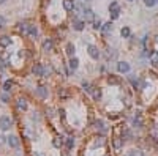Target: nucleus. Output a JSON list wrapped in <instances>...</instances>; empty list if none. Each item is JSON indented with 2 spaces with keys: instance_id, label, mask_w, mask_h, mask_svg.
<instances>
[{
  "instance_id": "4468645a",
  "label": "nucleus",
  "mask_w": 158,
  "mask_h": 156,
  "mask_svg": "<svg viewBox=\"0 0 158 156\" xmlns=\"http://www.w3.org/2000/svg\"><path fill=\"white\" fill-rule=\"evenodd\" d=\"M150 63H152L153 66H158V52L156 51L150 52Z\"/></svg>"
},
{
  "instance_id": "2f4dec72",
  "label": "nucleus",
  "mask_w": 158,
  "mask_h": 156,
  "mask_svg": "<svg viewBox=\"0 0 158 156\" xmlns=\"http://www.w3.org/2000/svg\"><path fill=\"white\" fill-rule=\"evenodd\" d=\"M94 93V96H95V99H100L101 98V90L98 88V90H95V91H92Z\"/></svg>"
},
{
  "instance_id": "6e6552de",
  "label": "nucleus",
  "mask_w": 158,
  "mask_h": 156,
  "mask_svg": "<svg viewBox=\"0 0 158 156\" xmlns=\"http://www.w3.org/2000/svg\"><path fill=\"white\" fill-rule=\"evenodd\" d=\"M6 142L10 144V147H13V148H17V147H19V139H17L16 136H10L6 139Z\"/></svg>"
},
{
  "instance_id": "7ed1b4c3",
  "label": "nucleus",
  "mask_w": 158,
  "mask_h": 156,
  "mask_svg": "<svg viewBox=\"0 0 158 156\" xmlns=\"http://www.w3.org/2000/svg\"><path fill=\"white\" fill-rule=\"evenodd\" d=\"M87 52H89V55L94 58V60H98V57H100V51H98L97 46L89 44V46H87Z\"/></svg>"
},
{
  "instance_id": "4be33fe9",
  "label": "nucleus",
  "mask_w": 158,
  "mask_h": 156,
  "mask_svg": "<svg viewBox=\"0 0 158 156\" xmlns=\"http://www.w3.org/2000/svg\"><path fill=\"white\" fill-rule=\"evenodd\" d=\"M13 88V80H5V84H3V90L5 91H10Z\"/></svg>"
},
{
  "instance_id": "f3484780",
  "label": "nucleus",
  "mask_w": 158,
  "mask_h": 156,
  "mask_svg": "<svg viewBox=\"0 0 158 156\" xmlns=\"http://www.w3.org/2000/svg\"><path fill=\"white\" fill-rule=\"evenodd\" d=\"M120 35H122V38H130V36H131V30H130L128 27H122Z\"/></svg>"
},
{
  "instance_id": "39448f33",
  "label": "nucleus",
  "mask_w": 158,
  "mask_h": 156,
  "mask_svg": "<svg viewBox=\"0 0 158 156\" xmlns=\"http://www.w3.org/2000/svg\"><path fill=\"white\" fill-rule=\"evenodd\" d=\"M52 48H54V43H52V40L51 38H48L44 43H43V46H41V49L44 51V52H49V51H52Z\"/></svg>"
},
{
  "instance_id": "bb28decb",
  "label": "nucleus",
  "mask_w": 158,
  "mask_h": 156,
  "mask_svg": "<svg viewBox=\"0 0 158 156\" xmlns=\"http://www.w3.org/2000/svg\"><path fill=\"white\" fill-rule=\"evenodd\" d=\"M95 126H97V128H100L101 131H106V126H105V123L101 122V120H97V122H95Z\"/></svg>"
},
{
  "instance_id": "7c9ffc66",
  "label": "nucleus",
  "mask_w": 158,
  "mask_h": 156,
  "mask_svg": "<svg viewBox=\"0 0 158 156\" xmlns=\"http://www.w3.org/2000/svg\"><path fill=\"white\" fill-rule=\"evenodd\" d=\"M101 27H103V24H101V21L98 19V21H94V29H101Z\"/></svg>"
},
{
  "instance_id": "5701e85b",
  "label": "nucleus",
  "mask_w": 158,
  "mask_h": 156,
  "mask_svg": "<svg viewBox=\"0 0 158 156\" xmlns=\"http://www.w3.org/2000/svg\"><path fill=\"white\" fill-rule=\"evenodd\" d=\"M108 82H109V84H112V85H119V84H120V80H119L117 77H114V76L108 77Z\"/></svg>"
},
{
  "instance_id": "412c9836",
  "label": "nucleus",
  "mask_w": 158,
  "mask_h": 156,
  "mask_svg": "<svg viewBox=\"0 0 158 156\" xmlns=\"http://www.w3.org/2000/svg\"><path fill=\"white\" fill-rule=\"evenodd\" d=\"M29 35L32 36V38H35V36L38 35V29H36V25H30V29H29Z\"/></svg>"
},
{
  "instance_id": "c03bdc74",
  "label": "nucleus",
  "mask_w": 158,
  "mask_h": 156,
  "mask_svg": "<svg viewBox=\"0 0 158 156\" xmlns=\"http://www.w3.org/2000/svg\"><path fill=\"white\" fill-rule=\"evenodd\" d=\"M105 156H108V154H105Z\"/></svg>"
},
{
  "instance_id": "b1692460",
  "label": "nucleus",
  "mask_w": 158,
  "mask_h": 156,
  "mask_svg": "<svg viewBox=\"0 0 158 156\" xmlns=\"http://www.w3.org/2000/svg\"><path fill=\"white\" fill-rule=\"evenodd\" d=\"M105 145V139L103 137H98V139L94 142V147H103Z\"/></svg>"
},
{
  "instance_id": "f257e3e1",
  "label": "nucleus",
  "mask_w": 158,
  "mask_h": 156,
  "mask_svg": "<svg viewBox=\"0 0 158 156\" xmlns=\"http://www.w3.org/2000/svg\"><path fill=\"white\" fill-rule=\"evenodd\" d=\"M109 14H111V19H117L120 16V8H119V3L117 2H111L109 5Z\"/></svg>"
},
{
  "instance_id": "e433bc0d",
  "label": "nucleus",
  "mask_w": 158,
  "mask_h": 156,
  "mask_svg": "<svg viewBox=\"0 0 158 156\" xmlns=\"http://www.w3.org/2000/svg\"><path fill=\"white\" fill-rule=\"evenodd\" d=\"M62 156H70V154H68L67 151H65V153H62Z\"/></svg>"
},
{
  "instance_id": "37998d69",
  "label": "nucleus",
  "mask_w": 158,
  "mask_h": 156,
  "mask_svg": "<svg viewBox=\"0 0 158 156\" xmlns=\"http://www.w3.org/2000/svg\"><path fill=\"white\" fill-rule=\"evenodd\" d=\"M156 3H158V0H156Z\"/></svg>"
},
{
  "instance_id": "c756f323",
  "label": "nucleus",
  "mask_w": 158,
  "mask_h": 156,
  "mask_svg": "<svg viewBox=\"0 0 158 156\" xmlns=\"http://www.w3.org/2000/svg\"><path fill=\"white\" fill-rule=\"evenodd\" d=\"M130 156H144L141 150H131V153H130Z\"/></svg>"
},
{
  "instance_id": "ea45409f",
  "label": "nucleus",
  "mask_w": 158,
  "mask_h": 156,
  "mask_svg": "<svg viewBox=\"0 0 158 156\" xmlns=\"http://www.w3.org/2000/svg\"><path fill=\"white\" fill-rule=\"evenodd\" d=\"M128 2H134V0H128Z\"/></svg>"
},
{
  "instance_id": "f704fd0d",
  "label": "nucleus",
  "mask_w": 158,
  "mask_h": 156,
  "mask_svg": "<svg viewBox=\"0 0 158 156\" xmlns=\"http://www.w3.org/2000/svg\"><path fill=\"white\" fill-rule=\"evenodd\" d=\"M54 111H52V109H48V111H46V114H48V117H52L54 114H52Z\"/></svg>"
},
{
  "instance_id": "dca6fc26",
  "label": "nucleus",
  "mask_w": 158,
  "mask_h": 156,
  "mask_svg": "<svg viewBox=\"0 0 158 156\" xmlns=\"http://www.w3.org/2000/svg\"><path fill=\"white\" fill-rule=\"evenodd\" d=\"M68 65H70V69H73V71H74V69H78V66H79V60H78V58H74V57H71Z\"/></svg>"
},
{
  "instance_id": "473e14b6",
  "label": "nucleus",
  "mask_w": 158,
  "mask_h": 156,
  "mask_svg": "<svg viewBox=\"0 0 158 156\" xmlns=\"http://www.w3.org/2000/svg\"><path fill=\"white\" fill-rule=\"evenodd\" d=\"M3 25H5V17L0 16V29H3Z\"/></svg>"
},
{
  "instance_id": "6ab92c4d",
  "label": "nucleus",
  "mask_w": 158,
  "mask_h": 156,
  "mask_svg": "<svg viewBox=\"0 0 158 156\" xmlns=\"http://www.w3.org/2000/svg\"><path fill=\"white\" fill-rule=\"evenodd\" d=\"M111 30H112V24H111V21H109V22H106V24H103V27H101V32H103L105 35H106V33H109Z\"/></svg>"
},
{
  "instance_id": "79ce46f5",
  "label": "nucleus",
  "mask_w": 158,
  "mask_h": 156,
  "mask_svg": "<svg viewBox=\"0 0 158 156\" xmlns=\"http://www.w3.org/2000/svg\"><path fill=\"white\" fill-rule=\"evenodd\" d=\"M125 156H130V154H125Z\"/></svg>"
},
{
  "instance_id": "9d476101",
  "label": "nucleus",
  "mask_w": 158,
  "mask_h": 156,
  "mask_svg": "<svg viewBox=\"0 0 158 156\" xmlns=\"http://www.w3.org/2000/svg\"><path fill=\"white\" fill-rule=\"evenodd\" d=\"M11 44V38L10 36H0V48H8Z\"/></svg>"
},
{
  "instance_id": "cd10ccee",
  "label": "nucleus",
  "mask_w": 158,
  "mask_h": 156,
  "mask_svg": "<svg viewBox=\"0 0 158 156\" xmlns=\"http://www.w3.org/2000/svg\"><path fill=\"white\" fill-rule=\"evenodd\" d=\"M82 88H84L87 93H92V91H94V90H92V87H90V84H87V82H82Z\"/></svg>"
},
{
  "instance_id": "f03ea898",
  "label": "nucleus",
  "mask_w": 158,
  "mask_h": 156,
  "mask_svg": "<svg viewBox=\"0 0 158 156\" xmlns=\"http://www.w3.org/2000/svg\"><path fill=\"white\" fill-rule=\"evenodd\" d=\"M13 125V120L8 115H3V117H0V129L2 131H6V129H10Z\"/></svg>"
},
{
  "instance_id": "a19ab883",
  "label": "nucleus",
  "mask_w": 158,
  "mask_h": 156,
  "mask_svg": "<svg viewBox=\"0 0 158 156\" xmlns=\"http://www.w3.org/2000/svg\"><path fill=\"white\" fill-rule=\"evenodd\" d=\"M86 2H90V0H86Z\"/></svg>"
},
{
  "instance_id": "423d86ee",
  "label": "nucleus",
  "mask_w": 158,
  "mask_h": 156,
  "mask_svg": "<svg viewBox=\"0 0 158 156\" xmlns=\"http://www.w3.org/2000/svg\"><path fill=\"white\" fill-rule=\"evenodd\" d=\"M32 73L35 76H43V65L41 63H35L33 68H32Z\"/></svg>"
},
{
  "instance_id": "a211bd4d",
  "label": "nucleus",
  "mask_w": 158,
  "mask_h": 156,
  "mask_svg": "<svg viewBox=\"0 0 158 156\" xmlns=\"http://www.w3.org/2000/svg\"><path fill=\"white\" fill-rule=\"evenodd\" d=\"M17 109H21V111H25V109H27V101L24 98L17 99Z\"/></svg>"
},
{
  "instance_id": "20e7f679",
  "label": "nucleus",
  "mask_w": 158,
  "mask_h": 156,
  "mask_svg": "<svg viewBox=\"0 0 158 156\" xmlns=\"http://www.w3.org/2000/svg\"><path fill=\"white\" fill-rule=\"evenodd\" d=\"M117 71L119 73H128L130 71V65L127 62H119L117 63Z\"/></svg>"
},
{
  "instance_id": "4c0bfd02",
  "label": "nucleus",
  "mask_w": 158,
  "mask_h": 156,
  "mask_svg": "<svg viewBox=\"0 0 158 156\" xmlns=\"http://www.w3.org/2000/svg\"><path fill=\"white\" fill-rule=\"evenodd\" d=\"M6 2V0H0V5H2V3H5Z\"/></svg>"
},
{
  "instance_id": "393cba45",
  "label": "nucleus",
  "mask_w": 158,
  "mask_h": 156,
  "mask_svg": "<svg viewBox=\"0 0 158 156\" xmlns=\"http://www.w3.org/2000/svg\"><path fill=\"white\" fill-rule=\"evenodd\" d=\"M62 144H63L62 137H55V139H54V147H57V148H60V147H62Z\"/></svg>"
},
{
  "instance_id": "c9c22d12",
  "label": "nucleus",
  "mask_w": 158,
  "mask_h": 156,
  "mask_svg": "<svg viewBox=\"0 0 158 156\" xmlns=\"http://www.w3.org/2000/svg\"><path fill=\"white\" fill-rule=\"evenodd\" d=\"M5 139H6V137H3V136H0V145H2V144H5Z\"/></svg>"
},
{
  "instance_id": "2eb2a0df",
  "label": "nucleus",
  "mask_w": 158,
  "mask_h": 156,
  "mask_svg": "<svg viewBox=\"0 0 158 156\" xmlns=\"http://www.w3.org/2000/svg\"><path fill=\"white\" fill-rule=\"evenodd\" d=\"M65 52H67L70 57H74V52H76V49H74V44H73V43H68V44H67V49H65Z\"/></svg>"
},
{
  "instance_id": "9b49d317",
  "label": "nucleus",
  "mask_w": 158,
  "mask_h": 156,
  "mask_svg": "<svg viewBox=\"0 0 158 156\" xmlns=\"http://www.w3.org/2000/svg\"><path fill=\"white\" fill-rule=\"evenodd\" d=\"M35 93L38 95L40 98H48V88L41 85V87H38V88L35 90Z\"/></svg>"
},
{
  "instance_id": "72a5a7b5",
  "label": "nucleus",
  "mask_w": 158,
  "mask_h": 156,
  "mask_svg": "<svg viewBox=\"0 0 158 156\" xmlns=\"http://www.w3.org/2000/svg\"><path fill=\"white\" fill-rule=\"evenodd\" d=\"M2 101H3V103H6V101H8V95H6V93L2 95Z\"/></svg>"
},
{
  "instance_id": "a878e982",
  "label": "nucleus",
  "mask_w": 158,
  "mask_h": 156,
  "mask_svg": "<svg viewBox=\"0 0 158 156\" xmlns=\"http://www.w3.org/2000/svg\"><path fill=\"white\" fill-rule=\"evenodd\" d=\"M73 147H74V139H73V137H68V139H67V148L71 150Z\"/></svg>"
},
{
  "instance_id": "0eeeda50",
  "label": "nucleus",
  "mask_w": 158,
  "mask_h": 156,
  "mask_svg": "<svg viewBox=\"0 0 158 156\" xmlns=\"http://www.w3.org/2000/svg\"><path fill=\"white\" fill-rule=\"evenodd\" d=\"M82 14H84V19L86 21H94L95 19V14H94V11H92L90 8H86V10L82 11Z\"/></svg>"
},
{
  "instance_id": "58836bf2",
  "label": "nucleus",
  "mask_w": 158,
  "mask_h": 156,
  "mask_svg": "<svg viewBox=\"0 0 158 156\" xmlns=\"http://www.w3.org/2000/svg\"><path fill=\"white\" fill-rule=\"evenodd\" d=\"M33 156H40V154H38V153H35V154H33Z\"/></svg>"
},
{
  "instance_id": "1a4fd4ad",
  "label": "nucleus",
  "mask_w": 158,
  "mask_h": 156,
  "mask_svg": "<svg viewBox=\"0 0 158 156\" xmlns=\"http://www.w3.org/2000/svg\"><path fill=\"white\" fill-rule=\"evenodd\" d=\"M84 21H79V19H74L73 21V29L74 30H78V32H81V30H84Z\"/></svg>"
},
{
  "instance_id": "ddd939ff",
  "label": "nucleus",
  "mask_w": 158,
  "mask_h": 156,
  "mask_svg": "<svg viewBox=\"0 0 158 156\" xmlns=\"http://www.w3.org/2000/svg\"><path fill=\"white\" fill-rule=\"evenodd\" d=\"M29 29H30V24H27V22L19 24V32H21L22 35H29Z\"/></svg>"
},
{
  "instance_id": "f8f14e48",
  "label": "nucleus",
  "mask_w": 158,
  "mask_h": 156,
  "mask_svg": "<svg viewBox=\"0 0 158 156\" xmlns=\"http://www.w3.org/2000/svg\"><path fill=\"white\" fill-rule=\"evenodd\" d=\"M74 2L73 0H63V8H65V11H73L74 10Z\"/></svg>"
},
{
  "instance_id": "aec40b11",
  "label": "nucleus",
  "mask_w": 158,
  "mask_h": 156,
  "mask_svg": "<svg viewBox=\"0 0 158 156\" xmlns=\"http://www.w3.org/2000/svg\"><path fill=\"white\" fill-rule=\"evenodd\" d=\"M112 144H114V148L116 150H120V148H122V145H123V140L120 139V137H116Z\"/></svg>"
},
{
  "instance_id": "c85d7f7f",
  "label": "nucleus",
  "mask_w": 158,
  "mask_h": 156,
  "mask_svg": "<svg viewBox=\"0 0 158 156\" xmlns=\"http://www.w3.org/2000/svg\"><path fill=\"white\" fill-rule=\"evenodd\" d=\"M155 3H156V0H144V5L149 6V8H152Z\"/></svg>"
}]
</instances>
